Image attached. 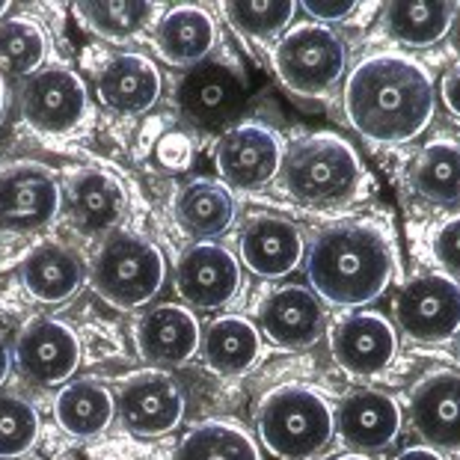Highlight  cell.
I'll return each mask as SVG.
<instances>
[{"label": "cell", "mask_w": 460, "mask_h": 460, "mask_svg": "<svg viewBox=\"0 0 460 460\" xmlns=\"http://www.w3.org/2000/svg\"><path fill=\"white\" fill-rule=\"evenodd\" d=\"M348 122L377 146L416 140L434 116V84L404 54H371L345 84Z\"/></svg>", "instance_id": "1"}, {"label": "cell", "mask_w": 460, "mask_h": 460, "mask_svg": "<svg viewBox=\"0 0 460 460\" xmlns=\"http://www.w3.org/2000/svg\"><path fill=\"white\" fill-rule=\"evenodd\" d=\"M306 273L321 300L332 306H366L393 279V247L375 223H336L312 243Z\"/></svg>", "instance_id": "2"}, {"label": "cell", "mask_w": 460, "mask_h": 460, "mask_svg": "<svg viewBox=\"0 0 460 460\" xmlns=\"http://www.w3.org/2000/svg\"><path fill=\"white\" fill-rule=\"evenodd\" d=\"M366 184L359 155L339 134L318 131L300 137L282 155L279 188L306 208H336L354 202Z\"/></svg>", "instance_id": "3"}, {"label": "cell", "mask_w": 460, "mask_h": 460, "mask_svg": "<svg viewBox=\"0 0 460 460\" xmlns=\"http://www.w3.org/2000/svg\"><path fill=\"white\" fill-rule=\"evenodd\" d=\"M256 428L264 448L282 460H306L332 443V407L309 386H279L261 398Z\"/></svg>", "instance_id": "4"}, {"label": "cell", "mask_w": 460, "mask_h": 460, "mask_svg": "<svg viewBox=\"0 0 460 460\" xmlns=\"http://www.w3.org/2000/svg\"><path fill=\"white\" fill-rule=\"evenodd\" d=\"M164 252L134 232H111L93 264V288L116 309H140L161 291Z\"/></svg>", "instance_id": "5"}, {"label": "cell", "mask_w": 460, "mask_h": 460, "mask_svg": "<svg viewBox=\"0 0 460 460\" xmlns=\"http://www.w3.org/2000/svg\"><path fill=\"white\" fill-rule=\"evenodd\" d=\"M270 63L286 90L303 99H315L341 81L348 66V48L332 27L303 22L273 45Z\"/></svg>", "instance_id": "6"}, {"label": "cell", "mask_w": 460, "mask_h": 460, "mask_svg": "<svg viewBox=\"0 0 460 460\" xmlns=\"http://www.w3.org/2000/svg\"><path fill=\"white\" fill-rule=\"evenodd\" d=\"M395 324L407 339L439 345L460 332V282L446 273H422L395 297Z\"/></svg>", "instance_id": "7"}, {"label": "cell", "mask_w": 460, "mask_h": 460, "mask_svg": "<svg viewBox=\"0 0 460 460\" xmlns=\"http://www.w3.org/2000/svg\"><path fill=\"white\" fill-rule=\"evenodd\" d=\"M243 273L238 259L214 241L190 243L175 264V291L193 309H223L241 295Z\"/></svg>", "instance_id": "8"}, {"label": "cell", "mask_w": 460, "mask_h": 460, "mask_svg": "<svg viewBox=\"0 0 460 460\" xmlns=\"http://www.w3.org/2000/svg\"><path fill=\"white\" fill-rule=\"evenodd\" d=\"M282 137L261 122H241L223 134L217 146V170L232 190H259L279 175Z\"/></svg>", "instance_id": "9"}, {"label": "cell", "mask_w": 460, "mask_h": 460, "mask_svg": "<svg viewBox=\"0 0 460 460\" xmlns=\"http://www.w3.org/2000/svg\"><path fill=\"white\" fill-rule=\"evenodd\" d=\"M24 122L39 134H66L81 125L86 113V86L72 68L48 66L27 77L22 90Z\"/></svg>", "instance_id": "10"}, {"label": "cell", "mask_w": 460, "mask_h": 460, "mask_svg": "<svg viewBox=\"0 0 460 460\" xmlns=\"http://www.w3.org/2000/svg\"><path fill=\"white\" fill-rule=\"evenodd\" d=\"M116 413L134 437H164L181 422L184 393L166 371H140L119 389Z\"/></svg>", "instance_id": "11"}, {"label": "cell", "mask_w": 460, "mask_h": 460, "mask_svg": "<svg viewBox=\"0 0 460 460\" xmlns=\"http://www.w3.org/2000/svg\"><path fill=\"white\" fill-rule=\"evenodd\" d=\"M60 214V184L45 164L22 161L0 175V223L18 232L42 229Z\"/></svg>", "instance_id": "12"}, {"label": "cell", "mask_w": 460, "mask_h": 460, "mask_svg": "<svg viewBox=\"0 0 460 460\" xmlns=\"http://www.w3.org/2000/svg\"><path fill=\"white\" fill-rule=\"evenodd\" d=\"M243 99H247V86H243L241 72L220 60L193 66L175 90V102H179L181 113L202 128H223L226 122H232Z\"/></svg>", "instance_id": "13"}, {"label": "cell", "mask_w": 460, "mask_h": 460, "mask_svg": "<svg viewBox=\"0 0 460 460\" xmlns=\"http://www.w3.org/2000/svg\"><path fill=\"white\" fill-rule=\"evenodd\" d=\"M18 371L36 386L66 384L81 362L77 332L57 318H33L15 341Z\"/></svg>", "instance_id": "14"}, {"label": "cell", "mask_w": 460, "mask_h": 460, "mask_svg": "<svg viewBox=\"0 0 460 460\" xmlns=\"http://www.w3.org/2000/svg\"><path fill=\"white\" fill-rule=\"evenodd\" d=\"M332 359L354 377H377L398 354V332L380 312H354L330 336Z\"/></svg>", "instance_id": "15"}, {"label": "cell", "mask_w": 460, "mask_h": 460, "mask_svg": "<svg viewBox=\"0 0 460 460\" xmlns=\"http://www.w3.org/2000/svg\"><path fill=\"white\" fill-rule=\"evenodd\" d=\"M259 321L261 332L277 348L303 350L315 345L324 332V306L306 286H282L264 297Z\"/></svg>", "instance_id": "16"}, {"label": "cell", "mask_w": 460, "mask_h": 460, "mask_svg": "<svg viewBox=\"0 0 460 460\" xmlns=\"http://www.w3.org/2000/svg\"><path fill=\"white\" fill-rule=\"evenodd\" d=\"M336 430L354 452H384L398 439L401 407L389 393L380 389H357L339 404Z\"/></svg>", "instance_id": "17"}, {"label": "cell", "mask_w": 460, "mask_h": 460, "mask_svg": "<svg viewBox=\"0 0 460 460\" xmlns=\"http://www.w3.org/2000/svg\"><path fill=\"white\" fill-rule=\"evenodd\" d=\"M137 350L152 366H181L202 345L199 321L190 309L161 303L137 321Z\"/></svg>", "instance_id": "18"}, {"label": "cell", "mask_w": 460, "mask_h": 460, "mask_svg": "<svg viewBox=\"0 0 460 460\" xmlns=\"http://www.w3.org/2000/svg\"><path fill=\"white\" fill-rule=\"evenodd\" d=\"M410 419L430 448H460V375L434 371L410 398Z\"/></svg>", "instance_id": "19"}, {"label": "cell", "mask_w": 460, "mask_h": 460, "mask_svg": "<svg viewBox=\"0 0 460 460\" xmlns=\"http://www.w3.org/2000/svg\"><path fill=\"white\" fill-rule=\"evenodd\" d=\"M241 261L264 279L288 277L303 261V232L286 217L259 214L241 232Z\"/></svg>", "instance_id": "20"}, {"label": "cell", "mask_w": 460, "mask_h": 460, "mask_svg": "<svg viewBox=\"0 0 460 460\" xmlns=\"http://www.w3.org/2000/svg\"><path fill=\"white\" fill-rule=\"evenodd\" d=\"M22 282L27 295L45 306L72 300L84 286V259L68 243L45 241L24 259Z\"/></svg>", "instance_id": "21"}, {"label": "cell", "mask_w": 460, "mask_h": 460, "mask_svg": "<svg viewBox=\"0 0 460 460\" xmlns=\"http://www.w3.org/2000/svg\"><path fill=\"white\" fill-rule=\"evenodd\" d=\"M99 99L116 113H146L161 99V72L143 54H116L99 75Z\"/></svg>", "instance_id": "22"}, {"label": "cell", "mask_w": 460, "mask_h": 460, "mask_svg": "<svg viewBox=\"0 0 460 460\" xmlns=\"http://www.w3.org/2000/svg\"><path fill=\"white\" fill-rule=\"evenodd\" d=\"M217 42V27L208 9L172 6L155 27V48L170 66H199Z\"/></svg>", "instance_id": "23"}, {"label": "cell", "mask_w": 460, "mask_h": 460, "mask_svg": "<svg viewBox=\"0 0 460 460\" xmlns=\"http://www.w3.org/2000/svg\"><path fill=\"white\" fill-rule=\"evenodd\" d=\"M175 220L190 238H220L234 220V199L229 188L214 179H197L184 184L179 199H175Z\"/></svg>", "instance_id": "24"}, {"label": "cell", "mask_w": 460, "mask_h": 460, "mask_svg": "<svg viewBox=\"0 0 460 460\" xmlns=\"http://www.w3.org/2000/svg\"><path fill=\"white\" fill-rule=\"evenodd\" d=\"M68 199H72L75 223L90 234L116 229L125 214L122 181L104 170H84L81 175H75Z\"/></svg>", "instance_id": "25"}, {"label": "cell", "mask_w": 460, "mask_h": 460, "mask_svg": "<svg viewBox=\"0 0 460 460\" xmlns=\"http://www.w3.org/2000/svg\"><path fill=\"white\" fill-rule=\"evenodd\" d=\"M54 416L68 437H99L116 416V398L99 380H72L54 401Z\"/></svg>", "instance_id": "26"}, {"label": "cell", "mask_w": 460, "mask_h": 460, "mask_svg": "<svg viewBox=\"0 0 460 460\" xmlns=\"http://www.w3.org/2000/svg\"><path fill=\"white\" fill-rule=\"evenodd\" d=\"M410 188L434 205L460 202V143L439 137L410 161Z\"/></svg>", "instance_id": "27"}, {"label": "cell", "mask_w": 460, "mask_h": 460, "mask_svg": "<svg viewBox=\"0 0 460 460\" xmlns=\"http://www.w3.org/2000/svg\"><path fill=\"white\" fill-rule=\"evenodd\" d=\"M261 354V336L256 324L241 315H223L211 321L202 336V357L208 368L220 375H243L256 366Z\"/></svg>", "instance_id": "28"}, {"label": "cell", "mask_w": 460, "mask_h": 460, "mask_svg": "<svg viewBox=\"0 0 460 460\" xmlns=\"http://www.w3.org/2000/svg\"><path fill=\"white\" fill-rule=\"evenodd\" d=\"M457 15L455 4H389L384 9V24L386 33L395 42L407 48H428L437 45L448 31Z\"/></svg>", "instance_id": "29"}, {"label": "cell", "mask_w": 460, "mask_h": 460, "mask_svg": "<svg viewBox=\"0 0 460 460\" xmlns=\"http://www.w3.org/2000/svg\"><path fill=\"white\" fill-rule=\"evenodd\" d=\"M172 460H261L247 430L232 422H202L184 434Z\"/></svg>", "instance_id": "30"}, {"label": "cell", "mask_w": 460, "mask_h": 460, "mask_svg": "<svg viewBox=\"0 0 460 460\" xmlns=\"http://www.w3.org/2000/svg\"><path fill=\"white\" fill-rule=\"evenodd\" d=\"M48 36L33 18H6L0 22V75H36L45 63Z\"/></svg>", "instance_id": "31"}, {"label": "cell", "mask_w": 460, "mask_h": 460, "mask_svg": "<svg viewBox=\"0 0 460 460\" xmlns=\"http://www.w3.org/2000/svg\"><path fill=\"white\" fill-rule=\"evenodd\" d=\"M75 15L86 24V31L95 36L125 42L134 33H140L152 18V4H77Z\"/></svg>", "instance_id": "32"}, {"label": "cell", "mask_w": 460, "mask_h": 460, "mask_svg": "<svg viewBox=\"0 0 460 460\" xmlns=\"http://www.w3.org/2000/svg\"><path fill=\"white\" fill-rule=\"evenodd\" d=\"M223 15L234 31L252 42H268L291 24L295 4H288V0H247V4H226Z\"/></svg>", "instance_id": "33"}, {"label": "cell", "mask_w": 460, "mask_h": 460, "mask_svg": "<svg viewBox=\"0 0 460 460\" xmlns=\"http://www.w3.org/2000/svg\"><path fill=\"white\" fill-rule=\"evenodd\" d=\"M39 437V413L31 401L0 393V460L22 457Z\"/></svg>", "instance_id": "34"}, {"label": "cell", "mask_w": 460, "mask_h": 460, "mask_svg": "<svg viewBox=\"0 0 460 460\" xmlns=\"http://www.w3.org/2000/svg\"><path fill=\"white\" fill-rule=\"evenodd\" d=\"M155 155H158V164L166 172H184L193 164V140L184 131H170L161 137Z\"/></svg>", "instance_id": "35"}, {"label": "cell", "mask_w": 460, "mask_h": 460, "mask_svg": "<svg viewBox=\"0 0 460 460\" xmlns=\"http://www.w3.org/2000/svg\"><path fill=\"white\" fill-rule=\"evenodd\" d=\"M434 256L446 270L460 273V214L448 217L434 234Z\"/></svg>", "instance_id": "36"}, {"label": "cell", "mask_w": 460, "mask_h": 460, "mask_svg": "<svg viewBox=\"0 0 460 460\" xmlns=\"http://www.w3.org/2000/svg\"><path fill=\"white\" fill-rule=\"evenodd\" d=\"M306 13L312 22L318 24H336V22H345V18H350L357 13V4L354 0H306Z\"/></svg>", "instance_id": "37"}, {"label": "cell", "mask_w": 460, "mask_h": 460, "mask_svg": "<svg viewBox=\"0 0 460 460\" xmlns=\"http://www.w3.org/2000/svg\"><path fill=\"white\" fill-rule=\"evenodd\" d=\"M443 104L455 119H460V63H455L443 77Z\"/></svg>", "instance_id": "38"}, {"label": "cell", "mask_w": 460, "mask_h": 460, "mask_svg": "<svg viewBox=\"0 0 460 460\" xmlns=\"http://www.w3.org/2000/svg\"><path fill=\"white\" fill-rule=\"evenodd\" d=\"M395 460H443V455H437V448H430V446H416V448L401 452Z\"/></svg>", "instance_id": "39"}, {"label": "cell", "mask_w": 460, "mask_h": 460, "mask_svg": "<svg viewBox=\"0 0 460 460\" xmlns=\"http://www.w3.org/2000/svg\"><path fill=\"white\" fill-rule=\"evenodd\" d=\"M6 375H9V348H6L4 336H0V384L6 380Z\"/></svg>", "instance_id": "40"}, {"label": "cell", "mask_w": 460, "mask_h": 460, "mask_svg": "<svg viewBox=\"0 0 460 460\" xmlns=\"http://www.w3.org/2000/svg\"><path fill=\"white\" fill-rule=\"evenodd\" d=\"M4 113H6V84L4 75H0V122H4Z\"/></svg>", "instance_id": "41"}, {"label": "cell", "mask_w": 460, "mask_h": 460, "mask_svg": "<svg viewBox=\"0 0 460 460\" xmlns=\"http://www.w3.org/2000/svg\"><path fill=\"white\" fill-rule=\"evenodd\" d=\"M336 460H371V457H366V455H341Z\"/></svg>", "instance_id": "42"}, {"label": "cell", "mask_w": 460, "mask_h": 460, "mask_svg": "<svg viewBox=\"0 0 460 460\" xmlns=\"http://www.w3.org/2000/svg\"><path fill=\"white\" fill-rule=\"evenodd\" d=\"M9 13V4H4V0H0V18H4Z\"/></svg>", "instance_id": "43"}, {"label": "cell", "mask_w": 460, "mask_h": 460, "mask_svg": "<svg viewBox=\"0 0 460 460\" xmlns=\"http://www.w3.org/2000/svg\"><path fill=\"white\" fill-rule=\"evenodd\" d=\"M457 359H460V332H457Z\"/></svg>", "instance_id": "44"}]
</instances>
